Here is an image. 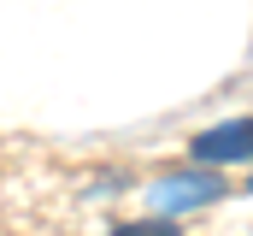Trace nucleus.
I'll return each instance as SVG.
<instances>
[{"mask_svg": "<svg viewBox=\"0 0 253 236\" xmlns=\"http://www.w3.org/2000/svg\"><path fill=\"white\" fill-rule=\"evenodd\" d=\"M248 189H253V177H248Z\"/></svg>", "mask_w": 253, "mask_h": 236, "instance_id": "nucleus-4", "label": "nucleus"}, {"mask_svg": "<svg viewBox=\"0 0 253 236\" xmlns=\"http://www.w3.org/2000/svg\"><path fill=\"white\" fill-rule=\"evenodd\" d=\"M189 154L200 166H253V118H224V124H212V130H200L189 142Z\"/></svg>", "mask_w": 253, "mask_h": 236, "instance_id": "nucleus-1", "label": "nucleus"}, {"mask_svg": "<svg viewBox=\"0 0 253 236\" xmlns=\"http://www.w3.org/2000/svg\"><path fill=\"white\" fill-rule=\"evenodd\" d=\"M112 236H183V225L165 219V213H153V219H129V225H118Z\"/></svg>", "mask_w": 253, "mask_h": 236, "instance_id": "nucleus-3", "label": "nucleus"}, {"mask_svg": "<svg viewBox=\"0 0 253 236\" xmlns=\"http://www.w3.org/2000/svg\"><path fill=\"white\" fill-rule=\"evenodd\" d=\"M224 195V177L212 172V166H194V172H171L153 183V207L171 219V213H189V207H206V201H218Z\"/></svg>", "mask_w": 253, "mask_h": 236, "instance_id": "nucleus-2", "label": "nucleus"}]
</instances>
